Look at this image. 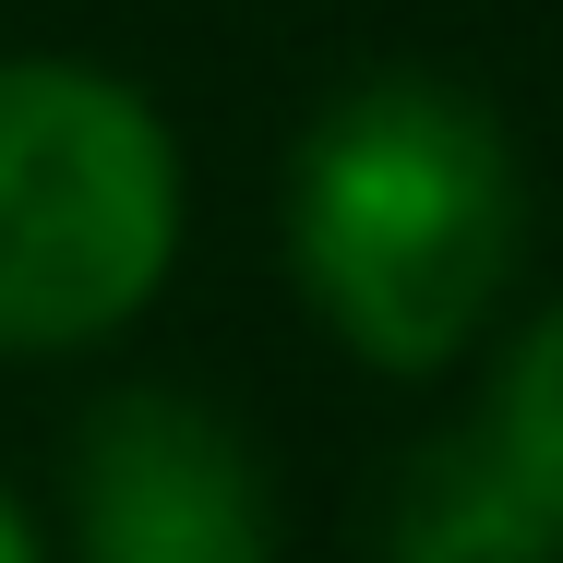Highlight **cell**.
I'll return each instance as SVG.
<instances>
[{
	"mask_svg": "<svg viewBox=\"0 0 563 563\" xmlns=\"http://www.w3.org/2000/svg\"><path fill=\"white\" fill-rule=\"evenodd\" d=\"M528 240L504 120L455 85H360L288 168V264L372 372H432L492 324Z\"/></svg>",
	"mask_w": 563,
	"mask_h": 563,
	"instance_id": "obj_1",
	"label": "cell"
},
{
	"mask_svg": "<svg viewBox=\"0 0 563 563\" xmlns=\"http://www.w3.org/2000/svg\"><path fill=\"white\" fill-rule=\"evenodd\" d=\"M492 444L540 479V504L563 516V300L540 312V336H516L504 396H492Z\"/></svg>",
	"mask_w": 563,
	"mask_h": 563,
	"instance_id": "obj_5",
	"label": "cell"
},
{
	"mask_svg": "<svg viewBox=\"0 0 563 563\" xmlns=\"http://www.w3.org/2000/svg\"><path fill=\"white\" fill-rule=\"evenodd\" d=\"M180 252V156L156 109L73 73L0 60V347H85L156 300Z\"/></svg>",
	"mask_w": 563,
	"mask_h": 563,
	"instance_id": "obj_2",
	"label": "cell"
},
{
	"mask_svg": "<svg viewBox=\"0 0 563 563\" xmlns=\"http://www.w3.org/2000/svg\"><path fill=\"white\" fill-rule=\"evenodd\" d=\"M0 563H36V540H24V516L0 504Z\"/></svg>",
	"mask_w": 563,
	"mask_h": 563,
	"instance_id": "obj_6",
	"label": "cell"
},
{
	"mask_svg": "<svg viewBox=\"0 0 563 563\" xmlns=\"http://www.w3.org/2000/svg\"><path fill=\"white\" fill-rule=\"evenodd\" d=\"M73 552L85 563H276L264 467L205 396H109L73 455Z\"/></svg>",
	"mask_w": 563,
	"mask_h": 563,
	"instance_id": "obj_3",
	"label": "cell"
},
{
	"mask_svg": "<svg viewBox=\"0 0 563 563\" xmlns=\"http://www.w3.org/2000/svg\"><path fill=\"white\" fill-rule=\"evenodd\" d=\"M372 563H563V516L540 504V479L492 444V420H479V432L420 444L384 479Z\"/></svg>",
	"mask_w": 563,
	"mask_h": 563,
	"instance_id": "obj_4",
	"label": "cell"
}]
</instances>
